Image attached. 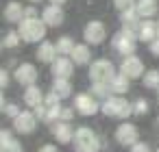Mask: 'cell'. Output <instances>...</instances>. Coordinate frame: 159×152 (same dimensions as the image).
<instances>
[{"label":"cell","instance_id":"6da1fadb","mask_svg":"<svg viewBox=\"0 0 159 152\" xmlns=\"http://www.w3.org/2000/svg\"><path fill=\"white\" fill-rule=\"evenodd\" d=\"M46 26H48V24L35 15V18H24V20L20 22V28H18V31H20V35H22L24 41L35 44V41H39V39L46 37Z\"/></svg>","mask_w":159,"mask_h":152},{"label":"cell","instance_id":"7a4b0ae2","mask_svg":"<svg viewBox=\"0 0 159 152\" xmlns=\"http://www.w3.org/2000/svg\"><path fill=\"white\" fill-rule=\"evenodd\" d=\"M74 148H76V152H98L100 141H98V137L92 128L83 126L74 132Z\"/></svg>","mask_w":159,"mask_h":152},{"label":"cell","instance_id":"3957f363","mask_svg":"<svg viewBox=\"0 0 159 152\" xmlns=\"http://www.w3.org/2000/svg\"><path fill=\"white\" fill-rule=\"evenodd\" d=\"M100 111L105 115H109V117H129L133 113L131 104L124 98H109V100H105V104L100 106Z\"/></svg>","mask_w":159,"mask_h":152},{"label":"cell","instance_id":"277c9868","mask_svg":"<svg viewBox=\"0 0 159 152\" xmlns=\"http://www.w3.org/2000/svg\"><path fill=\"white\" fill-rule=\"evenodd\" d=\"M113 76H116V72H113V65H111L109 61L100 59V61L92 63V70H89L92 83H107V85H109Z\"/></svg>","mask_w":159,"mask_h":152},{"label":"cell","instance_id":"5b68a950","mask_svg":"<svg viewBox=\"0 0 159 152\" xmlns=\"http://www.w3.org/2000/svg\"><path fill=\"white\" fill-rule=\"evenodd\" d=\"M83 37L87 44H102L105 37H107V28L102 22L98 20H92L89 24H85V31H83Z\"/></svg>","mask_w":159,"mask_h":152},{"label":"cell","instance_id":"8992f818","mask_svg":"<svg viewBox=\"0 0 159 152\" xmlns=\"http://www.w3.org/2000/svg\"><path fill=\"white\" fill-rule=\"evenodd\" d=\"M35 126H37V115L31 113V111H20V115L13 117V128H16L18 132H22V135L33 132Z\"/></svg>","mask_w":159,"mask_h":152},{"label":"cell","instance_id":"52a82bcc","mask_svg":"<svg viewBox=\"0 0 159 152\" xmlns=\"http://www.w3.org/2000/svg\"><path fill=\"white\" fill-rule=\"evenodd\" d=\"M113 46H116V50L120 54H133V50H135V35L124 28L122 33H118L113 37Z\"/></svg>","mask_w":159,"mask_h":152},{"label":"cell","instance_id":"ba28073f","mask_svg":"<svg viewBox=\"0 0 159 152\" xmlns=\"http://www.w3.org/2000/svg\"><path fill=\"white\" fill-rule=\"evenodd\" d=\"M120 72H122V74H126L129 78H139V76L144 74V63H142L137 57L129 54V57L122 61V65H120Z\"/></svg>","mask_w":159,"mask_h":152},{"label":"cell","instance_id":"9c48e42d","mask_svg":"<svg viewBox=\"0 0 159 152\" xmlns=\"http://www.w3.org/2000/svg\"><path fill=\"white\" fill-rule=\"evenodd\" d=\"M137 137H139V132H137V128L133 124H120L118 130H116V139L122 145H135L137 143Z\"/></svg>","mask_w":159,"mask_h":152},{"label":"cell","instance_id":"30bf717a","mask_svg":"<svg viewBox=\"0 0 159 152\" xmlns=\"http://www.w3.org/2000/svg\"><path fill=\"white\" fill-rule=\"evenodd\" d=\"M74 109H76L81 115H94V113L98 111V104H96V100H94L92 96L81 93V96L74 98Z\"/></svg>","mask_w":159,"mask_h":152},{"label":"cell","instance_id":"8fae6325","mask_svg":"<svg viewBox=\"0 0 159 152\" xmlns=\"http://www.w3.org/2000/svg\"><path fill=\"white\" fill-rule=\"evenodd\" d=\"M16 80L22 83V85H35L37 80V70L33 63H22L18 70H16Z\"/></svg>","mask_w":159,"mask_h":152},{"label":"cell","instance_id":"7c38bea8","mask_svg":"<svg viewBox=\"0 0 159 152\" xmlns=\"http://www.w3.org/2000/svg\"><path fill=\"white\" fill-rule=\"evenodd\" d=\"M72 70H74V65H72V61L68 57H59V59L52 61V74H55V78H70Z\"/></svg>","mask_w":159,"mask_h":152},{"label":"cell","instance_id":"4fadbf2b","mask_svg":"<svg viewBox=\"0 0 159 152\" xmlns=\"http://www.w3.org/2000/svg\"><path fill=\"white\" fill-rule=\"evenodd\" d=\"M42 20H44L48 26H61V24H63V11H61V7H59V5L46 7L44 13H42Z\"/></svg>","mask_w":159,"mask_h":152},{"label":"cell","instance_id":"5bb4252c","mask_svg":"<svg viewBox=\"0 0 159 152\" xmlns=\"http://www.w3.org/2000/svg\"><path fill=\"white\" fill-rule=\"evenodd\" d=\"M52 135H55L57 141H61V143H70V141L74 139V132H72L70 124H66V122H57V124L52 126Z\"/></svg>","mask_w":159,"mask_h":152},{"label":"cell","instance_id":"9a60e30c","mask_svg":"<svg viewBox=\"0 0 159 152\" xmlns=\"http://www.w3.org/2000/svg\"><path fill=\"white\" fill-rule=\"evenodd\" d=\"M137 37L142 41H155L159 35H157V24L150 22V20H144V24H139V31H137Z\"/></svg>","mask_w":159,"mask_h":152},{"label":"cell","instance_id":"2e32d148","mask_svg":"<svg viewBox=\"0 0 159 152\" xmlns=\"http://www.w3.org/2000/svg\"><path fill=\"white\" fill-rule=\"evenodd\" d=\"M5 20L7 22H22L24 20V9L20 2H9L5 7Z\"/></svg>","mask_w":159,"mask_h":152},{"label":"cell","instance_id":"e0dca14e","mask_svg":"<svg viewBox=\"0 0 159 152\" xmlns=\"http://www.w3.org/2000/svg\"><path fill=\"white\" fill-rule=\"evenodd\" d=\"M37 59L44 61V63H52L57 59V46H52L50 41H44L39 48H37Z\"/></svg>","mask_w":159,"mask_h":152},{"label":"cell","instance_id":"ac0fdd59","mask_svg":"<svg viewBox=\"0 0 159 152\" xmlns=\"http://www.w3.org/2000/svg\"><path fill=\"white\" fill-rule=\"evenodd\" d=\"M24 102H26L29 106H33V109H37L39 104H44V96H42L39 87H35V85H29V89L24 91Z\"/></svg>","mask_w":159,"mask_h":152},{"label":"cell","instance_id":"d6986e66","mask_svg":"<svg viewBox=\"0 0 159 152\" xmlns=\"http://www.w3.org/2000/svg\"><path fill=\"white\" fill-rule=\"evenodd\" d=\"M135 9H137V13L142 18H152L157 13V2H155V0H137Z\"/></svg>","mask_w":159,"mask_h":152},{"label":"cell","instance_id":"ffe728a7","mask_svg":"<svg viewBox=\"0 0 159 152\" xmlns=\"http://www.w3.org/2000/svg\"><path fill=\"white\" fill-rule=\"evenodd\" d=\"M129 80H131V78L120 72V74H116V76L111 78L109 85H111V89H113L116 93H126V91H129Z\"/></svg>","mask_w":159,"mask_h":152},{"label":"cell","instance_id":"44dd1931","mask_svg":"<svg viewBox=\"0 0 159 152\" xmlns=\"http://www.w3.org/2000/svg\"><path fill=\"white\" fill-rule=\"evenodd\" d=\"M52 91L59 96V98H68L72 93V85L68 78H55V85H52Z\"/></svg>","mask_w":159,"mask_h":152},{"label":"cell","instance_id":"7402d4cb","mask_svg":"<svg viewBox=\"0 0 159 152\" xmlns=\"http://www.w3.org/2000/svg\"><path fill=\"white\" fill-rule=\"evenodd\" d=\"M70 57H72V61H74L76 65H85V63H89V57H92V54H89V48H87V46H76Z\"/></svg>","mask_w":159,"mask_h":152},{"label":"cell","instance_id":"603a6c76","mask_svg":"<svg viewBox=\"0 0 159 152\" xmlns=\"http://www.w3.org/2000/svg\"><path fill=\"white\" fill-rule=\"evenodd\" d=\"M74 48H76V46H74V41H72L70 37H61V39L57 41V52H59V54H72Z\"/></svg>","mask_w":159,"mask_h":152},{"label":"cell","instance_id":"cb8c5ba5","mask_svg":"<svg viewBox=\"0 0 159 152\" xmlns=\"http://www.w3.org/2000/svg\"><path fill=\"white\" fill-rule=\"evenodd\" d=\"M144 85L148 89H159V70H150L144 74Z\"/></svg>","mask_w":159,"mask_h":152},{"label":"cell","instance_id":"d4e9b609","mask_svg":"<svg viewBox=\"0 0 159 152\" xmlns=\"http://www.w3.org/2000/svg\"><path fill=\"white\" fill-rule=\"evenodd\" d=\"M20 39H22L20 31H11V33H7V35H5V41H2V46H5V48H16V46L20 44Z\"/></svg>","mask_w":159,"mask_h":152},{"label":"cell","instance_id":"484cf974","mask_svg":"<svg viewBox=\"0 0 159 152\" xmlns=\"http://www.w3.org/2000/svg\"><path fill=\"white\" fill-rule=\"evenodd\" d=\"M133 113H137V115H144V113H148V102L139 98V100L133 104Z\"/></svg>","mask_w":159,"mask_h":152},{"label":"cell","instance_id":"4316f807","mask_svg":"<svg viewBox=\"0 0 159 152\" xmlns=\"http://www.w3.org/2000/svg\"><path fill=\"white\" fill-rule=\"evenodd\" d=\"M2 152H24V150H22V145H20V141H16V139H11L9 143H5V145H2Z\"/></svg>","mask_w":159,"mask_h":152},{"label":"cell","instance_id":"83f0119b","mask_svg":"<svg viewBox=\"0 0 159 152\" xmlns=\"http://www.w3.org/2000/svg\"><path fill=\"white\" fill-rule=\"evenodd\" d=\"M113 5H116L120 11H126V9L135 7V0H113Z\"/></svg>","mask_w":159,"mask_h":152},{"label":"cell","instance_id":"f1b7e54d","mask_svg":"<svg viewBox=\"0 0 159 152\" xmlns=\"http://www.w3.org/2000/svg\"><path fill=\"white\" fill-rule=\"evenodd\" d=\"M59 100H61V98L52 91L50 96H46V98H44V104H46V106H59Z\"/></svg>","mask_w":159,"mask_h":152},{"label":"cell","instance_id":"f546056e","mask_svg":"<svg viewBox=\"0 0 159 152\" xmlns=\"http://www.w3.org/2000/svg\"><path fill=\"white\" fill-rule=\"evenodd\" d=\"M2 111H5V113H7L9 117H18V115H20V109H18L16 104H7V106H5Z\"/></svg>","mask_w":159,"mask_h":152},{"label":"cell","instance_id":"4dcf8cb0","mask_svg":"<svg viewBox=\"0 0 159 152\" xmlns=\"http://www.w3.org/2000/svg\"><path fill=\"white\" fill-rule=\"evenodd\" d=\"M94 93L96 96H105L107 93V83H94Z\"/></svg>","mask_w":159,"mask_h":152},{"label":"cell","instance_id":"1f68e13d","mask_svg":"<svg viewBox=\"0 0 159 152\" xmlns=\"http://www.w3.org/2000/svg\"><path fill=\"white\" fill-rule=\"evenodd\" d=\"M131 152H150V148H148V143H135V145H131Z\"/></svg>","mask_w":159,"mask_h":152},{"label":"cell","instance_id":"d6a6232c","mask_svg":"<svg viewBox=\"0 0 159 152\" xmlns=\"http://www.w3.org/2000/svg\"><path fill=\"white\" fill-rule=\"evenodd\" d=\"M7 85H9V74L2 70V72H0V87H2V89H7Z\"/></svg>","mask_w":159,"mask_h":152},{"label":"cell","instance_id":"836d02e7","mask_svg":"<svg viewBox=\"0 0 159 152\" xmlns=\"http://www.w3.org/2000/svg\"><path fill=\"white\" fill-rule=\"evenodd\" d=\"M11 139H13V137H11V132H9V130H2V132H0V143H2V145H5V143H9Z\"/></svg>","mask_w":159,"mask_h":152},{"label":"cell","instance_id":"e575fe53","mask_svg":"<svg viewBox=\"0 0 159 152\" xmlns=\"http://www.w3.org/2000/svg\"><path fill=\"white\" fill-rule=\"evenodd\" d=\"M150 52H152L155 57H159V37H157L155 41H150Z\"/></svg>","mask_w":159,"mask_h":152},{"label":"cell","instance_id":"d590c367","mask_svg":"<svg viewBox=\"0 0 159 152\" xmlns=\"http://www.w3.org/2000/svg\"><path fill=\"white\" fill-rule=\"evenodd\" d=\"M72 115H74V111H72V109H61V119H66V122H68Z\"/></svg>","mask_w":159,"mask_h":152},{"label":"cell","instance_id":"8d00e7d4","mask_svg":"<svg viewBox=\"0 0 159 152\" xmlns=\"http://www.w3.org/2000/svg\"><path fill=\"white\" fill-rule=\"evenodd\" d=\"M37 152H59V150H57V145H50V143H46V145H42Z\"/></svg>","mask_w":159,"mask_h":152},{"label":"cell","instance_id":"74e56055","mask_svg":"<svg viewBox=\"0 0 159 152\" xmlns=\"http://www.w3.org/2000/svg\"><path fill=\"white\" fill-rule=\"evenodd\" d=\"M50 2H52V5H59V7H61V5L66 2V0H50Z\"/></svg>","mask_w":159,"mask_h":152},{"label":"cell","instance_id":"f35d334b","mask_svg":"<svg viewBox=\"0 0 159 152\" xmlns=\"http://www.w3.org/2000/svg\"><path fill=\"white\" fill-rule=\"evenodd\" d=\"M31 2H42V0H31Z\"/></svg>","mask_w":159,"mask_h":152},{"label":"cell","instance_id":"ab89813d","mask_svg":"<svg viewBox=\"0 0 159 152\" xmlns=\"http://www.w3.org/2000/svg\"><path fill=\"white\" fill-rule=\"evenodd\" d=\"M157 35H159V24H157Z\"/></svg>","mask_w":159,"mask_h":152},{"label":"cell","instance_id":"60d3db41","mask_svg":"<svg viewBox=\"0 0 159 152\" xmlns=\"http://www.w3.org/2000/svg\"><path fill=\"white\" fill-rule=\"evenodd\" d=\"M157 96H159V89H157Z\"/></svg>","mask_w":159,"mask_h":152},{"label":"cell","instance_id":"b9f144b4","mask_svg":"<svg viewBox=\"0 0 159 152\" xmlns=\"http://www.w3.org/2000/svg\"><path fill=\"white\" fill-rule=\"evenodd\" d=\"M157 152H159V150H157Z\"/></svg>","mask_w":159,"mask_h":152}]
</instances>
